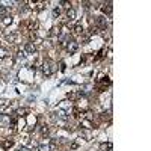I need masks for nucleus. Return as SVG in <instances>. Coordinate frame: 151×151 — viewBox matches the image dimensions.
Returning <instances> with one entry per match:
<instances>
[{"label":"nucleus","mask_w":151,"mask_h":151,"mask_svg":"<svg viewBox=\"0 0 151 151\" xmlns=\"http://www.w3.org/2000/svg\"><path fill=\"white\" fill-rule=\"evenodd\" d=\"M42 73H44V76H51L55 73V64L51 62V61H45L44 64H42Z\"/></svg>","instance_id":"obj_1"},{"label":"nucleus","mask_w":151,"mask_h":151,"mask_svg":"<svg viewBox=\"0 0 151 151\" xmlns=\"http://www.w3.org/2000/svg\"><path fill=\"white\" fill-rule=\"evenodd\" d=\"M101 12H103V14L110 15V12H112V2L103 3V5H101Z\"/></svg>","instance_id":"obj_5"},{"label":"nucleus","mask_w":151,"mask_h":151,"mask_svg":"<svg viewBox=\"0 0 151 151\" xmlns=\"http://www.w3.org/2000/svg\"><path fill=\"white\" fill-rule=\"evenodd\" d=\"M29 112H30V109H27V107H20V109H17L15 115L21 118V116H26V115H27Z\"/></svg>","instance_id":"obj_7"},{"label":"nucleus","mask_w":151,"mask_h":151,"mask_svg":"<svg viewBox=\"0 0 151 151\" xmlns=\"http://www.w3.org/2000/svg\"><path fill=\"white\" fill-rule=\"evenodd\" d=\"M12 145H14V141H9V139H8V141L3 142V148H5V150H9Z\"/></svg>","instance_id":"obj_17"},{"label":"nucleus","mask_w":151,"mask_h":151,"mask_svg":"<svg viewBox=\"0 0 151 151\" xmlns=\"http://www.w3.org/2000/svg\"><path fill=\"white\" fill-rule=\"evenodd\" d=\"M97 24H100L101 29H106V26H107L106 18H104V17H97Z\"/></svg>","instance_id":"obj_10"},{"label":"nucleus","mask_w":151,"mask_h":151,"mask_svg":"<svg viewBox=\"0 0 151 151\" xmlns=\"http://www.w3.org/2000/svg\"><path fill=\"white\" fill-rule=\"evenodd\" d=\"M11 23H12V17L5 15V17H3V26H9Z\"/></svg>","instance_id":"obj_16"},{"label":"nucleus","mask_w":151,"mask_h":151,"mask_svg":"<svg viewBox=\"0 0 151 151\" xmlns=\"http://www.w3.org/2000/svg\"><path fill=\"white\" fill-rule=\"evenodd\" d=\"M9 112V103H6L5 100L0 101V115L2 113H8Z\"/></svg>","instance_id":"obj_6"},{"label":"nucleus","mask_w":151,"mask_h":151,"mask_svg":"<svg viewBox=\"0 0 151 151\" xmlns=\"http://www.w3.org/2000/svg\"><path fill=\"white\" fill-rule=\"evenodd\" d=\"M15 39H17V33H9L6 36V41L8 42H15Z\"/></svg>","instance_id":"obj_14"},{"label":"nucleus","mask_w":151,"mask_h":151,"mask_svg":"<svg viewBox=\"0 0 151 151\" xmlns=\"http://www.w3.org/2000/svg\"><path fill=\"white\" fill-rule=\"evenodd\" d=\"M67 18L70 20V21H73V20H76V9H74V8H70V9H67Z\"/></svg>","instance_id":"obj_8"},{"label":"nucleus","mask_w":151,"mask_h":151,"mask_svg":"<svg viewBox=\"0 0 151 151\" xmlns=\"http://www.w3.org/2000/svg\"><path fill=\"white\" fill-rule=\"evenodd\" d=\"M6 11H8V8H0V14H6Z\"/></svg>","instance_id":"obj_22"},{"label":"nucleus","mask_w":151,"mask_h":151,"mask_svg":"<svg viewBox=\"0 0 151 151\" xmlns=\"http://www.w3.org/2000/svg\"><path fill=\"white\" fill-rule=\"evenodd\" d=\"M79 95H80V94H77V92H68V94H67V97L70 98V100H76Z\"/></svg>","instance_id":"obj_19"},{"label":"nucleus","mask_w":151,"mask_h":151,"mask_svg":"<svg viewBox=\"0 0 151 151\" xmlns=\"http://www.w3.org/2000/svg\"><path fill=\"white\" fill-rule=\"evenodd\" d=\"M24 51H26V55H35V51H36L35 44L33 42H26L24 44Z\"/></svg>","instance_id":"obj_3"},{"label":"nucleus","mask_w":151,"mask_h":151,"mask_svg":"<svg viewBox=\"0 0 151 151\" xmlns=\"http://www.w3.org/2000/svg\"><path fill=\"white\" fill-rule=\"evenodd\" d=\"M112 148H113L112 142H106V143H101V145H100L101 151H112Z\"/></svg>","instance_id":"obj_9"},{"label":"nucleus","mask_w":151,"mask_h":151,"mask_svg":"<svg viewBox=\"0 0 151 151\" xmlns=\"http://www.w3.org/2000/svg\"><path fill=\"white\" fill-rule=\"evenodd\" d=\"M82 127L83 128H92V124H91V120H82Z\"/></svg>","instance_id":"obj_13"},{"label":"nucleus","mask_w":151,"mask_h":151,"mask_svg":"<svg viewBox=\"0 0 151 151\" xmlns=\"http://www.w3.org/2000/svg\"><path fill=\"white\" fill-rule=\"evenodd\" d=\"M51 15H53V18H57L59 15H61V9H59V8H55L53 12H51Z\"/></svg>","instance_id":"obj_20"},{"label":"nucleus","mask_w":151,"mask_h":151,"mask_svg":"<svg viewBox=\"0 0 151 151\" xmlns=\"http://www.w3.org/2000/svg\"><path fill=\"white\" fill-rule=\"evenodd\" d=\"M73 33H74L76 36L83 35V26H82V23H76V24H74V27H73Z\"/></svg>","instance_id":"obj_4"},{"label":"nucleus","mask_w":151,"mask_h":151,"mask_svg":"<svg viewBox=\"0 0 151 151\" xmlns=\"http://www.w3.org/2000/svg\"><path fill=\"white\" fill-rule=\"evenodd\" d=\"M18 151H30V150H29V148H26V147H21Z\"/></svg>","instance_id":"obj_23"},{"label":"nucleus","mask_w":151,"mask_h":151,"mask_svg":"<svg viewBox=\"0 0 151 151\" xmlns=\"http://www.w3.org/2000/svg\"><path fill=\"white\" fill-rule=\"evenodd\" d=\"M8 50L3 49V47H0V59H5V57H8Z\"/></svg>","instance_id":"obj_15"},{"label":"nucleus","mask_w":151,"mask_h":151,"mask_svg":"<svg viewBox=\"0 0 151 151\" xmlns=\"http://www.w3.org/2000/svg\"><path fill=\"white\" fill-rule=\"evenodd\" d=\"M49 133H50L49 127H47V126H42V127H41V135H42V136H49Z\"/></svg>","instance_id":"obj_18"},{"label":"nucleus","mask_w":151,"mask_h":151,"mask_svg":"<svg viewBox=\"0 0 151 151\" xmlns=\"http://www.w3.org/2000/svg\"><path fill=\"white\" fill-rule=\"evenodd\" d=\"M59 35H61V29H59V27H53V29L50 30V36L51 38H56Z\"/></svg>","instance_id":"obj_11"},{"label":"nucleus","mask_w":151,"mask_h":151,"mask_svg":"<svg viewBox=\"0 0 151 151\" xmlns=\"http://www.w3.org/2000/svg\"><path fill=\"white\" fill-rule=\"evenodd\" d=\"M65 49H67V51H68L70 55H73V53H76L77 49H79V42L74 41V39H68V42H67V45H65Z\"/></svg>","instance_id":"obj_2"},{"label":"nucleus","mask_w":151,"mask_h":151,"mask_svg":"<svg viewBox=\"0 0 151 151\" xmlns=\"http://www.w3.org/2000/svg\"><path fill=\"white\" fill-rule=\"evenodd\" d=\"M59 5H62L64 8H67V9L71 8V3H68V2H59Z\"/></svg>","instance_id":"obj_21"},{"label":"nucleus","mask_w":151,"mask_h":151,"mask_svg":"<svg viewBox=\"0 0 151 151\" xmlns=\"http://www.w3.org/2000/svg\"><path fill=\"white\" fill-rule=\"evenodd\" d=\"M35 151H51V150H50V147L47 145V143H41V145L36 147Z\"/></svg>","instance_id":"obj_12"}]
</instances>
